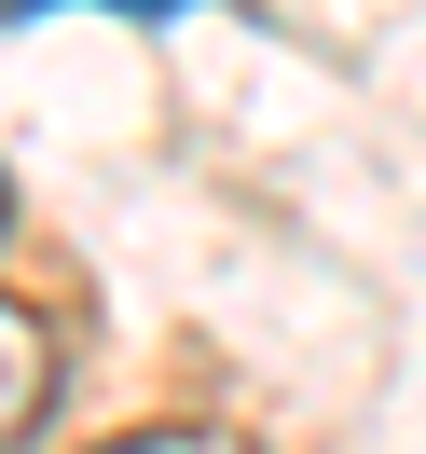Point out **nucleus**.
I'll return each mask as SVG.
<instances>
[{"instance_id":"obj_1","label":"nucleus","mask_w":426,"mask_h":454,"mask_svg":"<svg viewBox=\"0 0 426 454\" xmlns=\"http://www.w3.org/2000/svg\"><path fill=\"white\" fill-rule=\"evenodd\" d=\"M42 413H56V331L28 303H0V454H28Z\"/></svg>"},{"instance_id":"obj_2","label":"nucleus","mask_w":426,"mask_h":454,"mask_svg":"<svg viewBox=\"0 0 426 454\" xmlns=\"http://www.w3.org/2000/svg\"><path fill=\"white\" fill-rule=\"evenodd\" d=\"M97 454H248V441H221V427H138V441H97Z\"/></svg>"},{"instance_id":"obj_3","label":"nucleus","mask_w":426,"mask_h":454,"mask_svg":"<svg viewBox=\"0 0 426 454\" xmlns=\"http://www.w3.org/2000/svg\"><path fill=\"white\" fill-rule=\"evenodd\" d=\"M0 14H28V0H0ZM124 14H166V0H124Z\"/></svg>"}]
</instances>
